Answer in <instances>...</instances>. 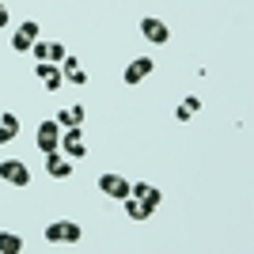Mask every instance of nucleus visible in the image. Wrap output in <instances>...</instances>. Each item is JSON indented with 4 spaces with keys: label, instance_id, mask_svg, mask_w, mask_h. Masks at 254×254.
<instances>
[{
    "label": "nucleus",
    "instance_id": "8",
    "mask_svg": "<svg viewBox=\"0 0 254 254\" xmlns=\"http://www.w3.org/2000/svg\"><path fill=\"white\" fill-rule=\"evenodd\" d=\"M34 42H38V23H31V19H27L19 31L11 34V50H15V53H27Z\"/></svg>",
    "mask_w": 254,
    "mask_h": 254
},
{
    "label": "nucleus",
    "instance_id": "16",
    "mask_svg": "<svg viewBox=\"0 0 254 254\" xmlns=\"http://www.w3.org/2000/svg\"><path fill=\"white\" fill-rule=\"evenodd\" d=\"M23 251V239L15 232H0V254H19Z\"/></svg>",
    "mask_w": 254,
    "mask_h": 254
},
{
    "label": "nucleus",
    "instance_id": "13",
    "mask_svg": "<svg viewBox=\"0 0 254 254\" xmlns=\"http://www.w3.org/2000/svg\"><path fill=\"white\" fill-rule=\"evenodd\" d=\"M19 137V118L15 114H0V144H11Z\"/></svg>",
    "mask_w": 254,
    "mask_h": 254
},
{
    "label": "nucleus",
    "instance_id": "4",
    "mask_svg": "<svg viewBox=\"0 0 254 254\" xmlns=\"http://www.w3.org/2000/svg\"><path fill=\"white\" fill-rule=\"evenodd\" d=\"M129 197H137L148 212H156L159 201H163V193H159L156 186H148V182H133V186H129Z\"/></svg>",
    "mask_w": 254,
    "mask_h": 254
},
{
    "label": "nucleus",
    "instance_id": "19",
    "mask_svg": "<svg viewBox=\"0 0 254 254\" xmlns=\"http://www.w3.org/2000/svg\"><path fill=\"white\" fill-rule=\"evenodd\" d=\"M31 53L38 57V61H46V42H34V46H31Z\"/></svg>",
    "mask_w": 254,
    "mask_h": 254
},
{
    "label": "nucleus",
    "instance_id": "2",
    "mask_svg": "<svg viewBox=\"0 0 254 254\" xmlns=\"http://www.w3.org/2000/svg\"><path fill=\"white\" fill-rule=\"evenodd\" d=\"M57 152L68 156V159L87 156V140H84V133H80V126H76V129H64V137L57 140Z\"/></svg>",
    "mask_w": 254,
    "mask_h": 254
},
{
    "label": "nucleus",
    "instance_id": "18",
    "mask_svg": "<svg viewBox=\"0 0 254 254\" xmlns=\"http://www.w3.org/2000/svg\"><path fill=\"white\" fill-rule=\"evenodd\" d=\"M64 57H68V50H64V42H50V46H46V61L61 64Z\"/></svg>",
    "mask_w": 254,
    "mask_h": 254
},
{
    "label": "nucleus",
    "instance_id": "1",
    "mask_svg": "<svg viewBox=\"0 0 254 254\" xmlns=\"http://www.w3.org/2000/svg\"><path fill=\"white\" fill-rule=\"evenodd\" d=\"M80 224L72 220H53L50 228H46V243H80Z\"/></svg>",
    "mask_w": 254,
    "mask_h": 254
},
{
    "label": "nucleus",
    "instance_id": "6",
    "mask_svg": "<svg viewBox=\"0 0 254 254\" xmlns=\"http://www.w3.org/2000/svg\"><path fill=\"white\" fill-rule=\"evenodd\" d=\"M34 76L46 84V91H61L64 87V76H61V64L53 61H38V68H34Z\"/></svg>",
    "mask_w": 254,
    "mask_h": 254
},
{
    "label": "nucleus",
    "instance_id": "5",
    "mask_svg": "<svg viewBox=\"0 0 254 254\" xmlns=\"http://www.w3.org/2000/svg\"><path fill=\"white\" fill-rule=\"evenodd\" d=\"M140 34H144L148 42H156V46L171 42V31H167V23H163V19H156V15H144V19H140Z\"/></svg>",
    "mask_w": 254,
    "mask_h": 254
},
{
    "label": "nucleus",
    "instance_id": "20",
    "mask_svg": "<svg viewBox=\"0 0 254 254\" xmlns=\"http://www.w3.org/2000/svg\"><path fill=\"white\" fill-rule=\"evenodd\" d=\"M0 27H8V8L0 4Z\"/></svg>",
    "mask_w": 254,
    "mask_h": 254
},
{
    "label": "nucleus",
    "instance_id": "3",
    "mask_svg": "<svg viewBox=\"0 0 254 254\" xmlns=\"http://www.w3.org/2000/svg\"><path fill=\"white\" fill-rule=\"evenodd\" d=\"M0 182L27 186V182H31V167H27L23 159H4V163H0Z\"/></svg>",
    "mask_w": 254,
    "mask_h": 254
},
{
    "label": "nucleus",
    "instance_id": "14",
    "mask_svg": "<svg viewBox=\"0 0 254 254\" xmlns=\"http://www.w3.org/2000/svg\"><path fill=\"white\" fill-rule=\"evenodd\" d=\"M84 118H87V110H84V106H64L61 114H57V126H64V129H76L80 122H84Z\"/></svg>",
    "mask_w": 254,
    "mask_h": 254
},
{
    "label": "nucleus",
    "instance_id": "10",
    "mask_svg": "<svg viewBox=\"0 0 254 254\" xmlns=\"http://www.w3.org/2000/svg\"><path fill=\"white\" fill-rule=\"evenodd\" d=\"M46 171H50V179H72V159L61 152H46Z\"/></svg>",
    "mask_w": 254,
    "mask_h": 254
},
{
    "label": "nucleus",
    "instance_id": "7",
    "mask_svg": "<svg viewBox=\"0 0 254 254\" xmlns=\"http://www.w3.org/2000/svg\"><path fill=\"white\" fill-rule=\"evenodd\" d=\"M129 186H133V182H129V179H122V175H114V171L99 179V190H103L106 197H118V201H122V197H129Z\"/></svg>",
    "mask_w": 254,
    "mask_h": 254
},
{
    "label": "nucleus",
    "instance_id": "17",
    "mask_svg": "<svg viewBox=\"0 0 254 254\" xmlns=\"http://www.w3.org/2000/svg\"><path fill=\"white\" fill-rule=\"evenodd\" d=\"M122 205H126V212L133 216V220H148V216H152V212L144 209V205H140L137 197H122Z\"/></svg>",
    "mask_w": 254,
    "mask_h": 254
},
{
    "label": "nucleus",
    "instance_id": "9",
    "mask_svg": "<svg viewBox=\"0 0 254 254\" xmlns=\"http://www.w3.org/2000/svg\"><path fill=\"white\" fill-rule=\"evenodd\" d=\"M152 68H156V61H148V57H137V61H129V68H126V76H122V80H126L129 87H137L140 80H148V76H152Z\"/></svg>",
    "mask_w": 254,
    "mask_h": 254
},
{
    "label": "nucleus",
    "instance_id": "12",
    "mask_svg": "<svg viewBox=\"0 0 254 254\" xmlns=\"http://www.w3.org/2000/svg\"><path fill=\"white\" fill-rule=\"evenodd\" d=\"M57 118H50V122H42L38 126V148L42 152H57Z\"/></svg>",
    "mask_w": 254,
    "mask_h": 254
},
{
    "label": "nucleus",
    "instance_id": "11",
    "mask_svg": "<svg viewBox=\"0 0 254 254\" xmlns=\"http://www.w3.org/2000/svg\"><path fill=\"white\" fill-rule=\"evenodd\" d=\"M61 76H64V84L87 87V72H84V64L76 61V57H64V61H61Z\"/></svg>",
    "mask_w": 254,
    "mask_h": 254
},
{
    "label": "nucleus",
    "instance_id": "15",
    "mask_svg": "<svg viewBox=\"0 0 254 254\" xmlns=\"http://www.w3.org/2000/svg\"><path fill=\"white\" fill-rule=\"evenodd\" d=\"M197 110H201V99H197V95H186L179 106H175V118H179V122H190Z\"/></svg>",
    "mask_w": 254,
    "mask_h": 254
}]
</instances>
